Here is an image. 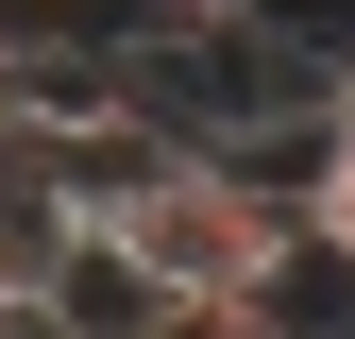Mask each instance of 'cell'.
I'll return each instance as SVG.
<instances>
[{
  "label": "cell",
  "mask_w": 355,
  "mask_h": 339,
  "mask_svg": "<svg viewBox=\"0 0 355 339\" xmlns=\"http://www.w3.org/2000/svg\"><path fill=\"white\" fill-rule=\"evenodd\" d=\"M85 238H102L136 288H288V272H304V204L254 187V170L203 153V136H169L136 187H102Z\"/></svg>",
  "instance_id": "1"
},
{
  "label": "cell",
  "mask_w": 355,
  "mask_h": 339,
  "mask_svg": "<svg viewBox=\"0 0 355 339\" xmlns=\"http://www.w3.org/2000/svg\"><path fill=\"white\" fill-rule=\"evenodd\" d=\"M119 339H304V306L288 288H153Z\"/></svg>",
  "instance_id": "2"
},
{
  "label": "cell",
  "mask_w": 355,
  "mask_h": 339,
  "mask_svg": "<svg viewBox=\"0 0 355 339\" xmlns=\"http://www.w3.org/2000/svg\"><path fill=\"white\" fill-rule=\"evenodd\" d=\"M304 254H338V272H355V136L322 153V187H304Z\"/></svg>",
  "instance_id": "3"
},
{
  "label": "cell",
  "mask_w": 355,
  "mask_h": 339,
  "mask_svg": "<svg viewBox=\"0 0 355 339\" xmlns=\"http://www.w3.org/2000/svg\"><path fill=\"white\" fill-rule=\"evenodd\" d=\"M304 339H322V322H304Z\"/></svg>",
  "instance_id": "4"
}]
</instances>
